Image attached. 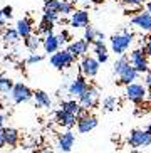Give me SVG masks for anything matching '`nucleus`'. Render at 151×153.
Returning a JSON list of instances; mask_svg holds the SVG:
<instances>
[{
    "label": "nucleus",
    "mask_w": 151,
    "mask_h": 153,
    "mask_svg": "<svg viewBox=\"0 0 151 153\" xmlns=\"http://www.w3.org/2000/svg\"><path fill=\"white\" fill-rule=\"evenodd\" d=\"M15 30L19 32V36L22 37V39H25V37H29L32 34V30H34V24H32V19H20L17 22V27H15Z\"/></svg>",
    "instance_id": "nucleus-17"
},
{
    "label": "nucleus",
    "mask_w": 151,
    "mask_h": 153,
    "mask_svg": "<svg viewBox=\"0 0 151 153\" xmlns=\"http://www.w3.org/2000/svg\"><path fill=\"white\" fill-rule=\"evenodd\" d=\"M94 52H96V59L99 61V64L107 62L109 54H107V47L104 44V41H96L94 42Z\"/></svg>",
    "instance_id": "nucleus-20"
},
{
    "label": "nucleus",
    "mask_w": 151,
    "mask_h": 153,
    "mask_svg": "<svg viewBox=\"0 0 151 153\" xmlns=\"http://www.w3.org/2000/svg\"><path fill=\"white\" fill-rule=\"evenodd\" d=\"M148 96V88L141 82H131V84H126L124 89V98L129 99L131 103L134 104H141Z\"/></svg>",
    "instance_id": "nucleus-3"
},
{
    "label": "nucleus",
    "mask_w": 151,
    "mask_h": 153,
    "mask_svg": "<svg viewBox=\"0 0 151 153\" xmlns=\"http://www.w3.org/2000/svg\"><path fill=\"white\" fill-rule=\"evenodd\" d=\"M42 59H44V57H42L40 54H30L29 57H27V64H36V62H40Z\"/></svg>",
    "instance_id": "nucleus-34"
},
{
    "label": "nucleus",
    "mask_w": 151,
    "mask_h": 153,
    "mask_svg": "<svg viewBox=\"0 0 151 153\" xmlns=\"http://www.w3.org/2000/svg\"><path fill=\"white\" fill-rule=\"evenodd\" d=\"M4 121H5V118H4V114H0V128L4 126Z\"/></svg>",
    "instance_id": "nucleus-41"
},
{
    "label": "nucleus",
    "mask_w": 151,
    "mask_h": 153,
    "mask_svg": "<svg viewBox=\"0 0 151 153\" xmlns=\"http://www.w3.org/2000/svg\"><path fill=\"white\" fill-rule=\"evenodd\" d=\"M146 0H121V4H124V5H129V7H133V5H141L144 4Z\"/></svg>",
    "instance_id": "nucleus-35"
},
{
    "label": "nucleus",
    "mask_w": 151,
    "mask_h": 153,
    "mask_svg": "<svg viewBox=\"0 0 151 153\" xmlns=\"http://www.w3.org/2000/svg\"><path fill=\"white\" fill-rule=\"evenodd\" d=\"M42 20H47V22H57V20H59V12L44 10V14H42Z\"/></svg>",
    "instance_id": "nucleus-31"
},
{
    "label": "nucleus",
    "mask_w": 151,
    "mask_h": 153,
    "mask_svg": "<svg viewBox=\"0 0 151 153\" xmlns=\"http://www.w3.org/2000/svg\"><path fill=\"white\" fill-rule=\"evenodd\" d=\"M133 41H134L133 32L129 29H121L119 32H116L114 36H111V49L114 51V54L123 56L131 47Z\"/></svg>",
    "instance_id": "nucleus-1"
},
{
    "label": "nucleus",
    "mask_w": 151,
    "mask_h": 153,
    "mask_svg": "<svg viewBox=\"0 0 151 153\" xmlns=\"http://www.w3.org/2000/svg\"><path fill=\"white\" fill-rule=\"evenodd\" d=\"M71 2H74V4H77V2H82V0H71Z\"/></svg>",
    "instance_id": "nucleus-46"
},
{
    "label": "nucleus",
    "mask_w": 151,
    "mask_h": 153,
    "mask_svg": "<svg viewBox=\"0 0 151 153\" xmlns=\"http://www.w3.org/2000/svg\"><path fill=\"white\" fill-rule=\"evenodd\" d=\"M129 62H131V66H133L139 74H143V72H146L148 69H150V66H148V56L144 54L143 49H134L133 52L129 54Z\"/></svg>",
    "instance_id": "nucleus-7"
},
{
    "label": "nucleus",
    "mask_w": 151,
    "mask_h": 153,
    "mask_svg": "<svg viewBox=\"0 0 151 153\" xmlns=\"http://www.w3.org/2000/svg\"><path fill=\"white\" fill-rule=\"evenodd\" d=\"M2 133H4V138H5V143L9 145V146H15L19 143V131L15 128H2Z\"/></svg>",
    "instance_id": "nucleus-22"
},
{
    "label": "nucleus",
    "mask_w": 151,
    "mask_h": 153,
    "mask_svg": "<svg viewBox=\"0 0 151 153\" xmlns=\"http://www.w3.org/2000/svg\"><path fill=\"white\" fill-rule=\"evenodd\" d=\"M67 51L69 54H72L74 57H82V56L87 54L89 51V42L86 39H79V41H74L67 45Z\"/></svg>",
    "instance_id": "nucleus-14"
},
{
    "label": "nucleus",
    "mask_w": 151,
    "mask_h": 153,
    "mask_svg": "<svg viewBox=\"0 0 151 153\" xmlns=\"http://www.w3.org/2000/svg\"><path fill=\"white\" fill-rule=\"evenodd\" d=\"M146 130H148V131H150V133H151V123H150V125L146 126Z\"/></svg>",
    "instance_id": "nucleus-45"
},
{
    "label": "nucleus",
    "mask_w": 151,
    "mask_h": 153,
    "mask_svg": "<svg viewBox=\"0 0 151 153\" xmlns=\"http://www.w3.org/2000/svg\"><path fill=\"white\" fill-rule=\"evenodd\" d=\"M74 56L69 54V51H56L52 56H50V64H52L56 69L59 71H62V69H67L71 68L72 64H74Z\"/></svg>",
    "instance_id": "nucleus-5"
},
{
    "label": "nucleus",
    "mask_w": 151,
    "mask_h": 153,
    "mask_svg": "<svg viewBox=\"0 0 151 153\" xmlns=\"http://www.w3.org/2000/svg\"><path fill=\"white\" fill-rule=\"evenodd\" d=\"M24 44H25V47L30 51V52H36L40 45H42V41L39 39V36H34V34H30L29 37H25V39H24Z\"/></svg>",
    "instance_id": "nucleus-24"
},
{
    "label": "nucleus",
    "mask_w": 151,
    "mask_h": 153,
    "mask_svg": "<svg viewBox=\"0 0 151 153\" xmlns=\"http://www.w3.org/2000/svg\"><path fill=\"white\" fill-rule=\"evenodd\" d=\"M129 64H131V62H129V57H128V56L123 54V56H121V57L114 62V66H113V71H114L116 76H119V74H121L123 71H124L126 68H128Z\"/></svg>",
    "instance_id": "nucleus-26"
},
{
    "label": "nucleus",
    "mask_w": 151,
    "mask_h": 153,
    "mask_svg": "<svg viewBox=\"0 0 151 153\" xmlns=\"http://www.w3.org/2000/svg\"><path fill=\"white\" fill-rule=\"evenodd\" d=\"M96 126H98V118L94 116V114H91V113L77 118V130H79V133H89Z\"/></svg>",
    "instance_id": "nucleus-10"
},
{
    "label": "nucleus",
    "mask_w": 151,
    "mask_h": 153,
    "mask_svg": "<svg viewBox=\"0 0 151 153\" xmlns=\"http://www.w3.org/2000/svg\"><path fill=\"white\" fill-rule=\"evenodd\" d=\"M56 121H57L61 126L71 130L72 126L77 125V116H76L74 113L64 111V109H57V111H56Z\"/></svg>",
    "instance_id": "nucleus-11"
},
{
    "label": "nucleus",
    "mask_w": 151,
    "mask_h": 153,
    "mask_svg": "<svg viewBox=\"0 0 151 153\" xmlns=\"http://www.w3.org/2000/svg\"><path fill=\"white\" fill-rule=\"evenodd\" d=\"M87 88H89V84H87V81H86V77L82 76V74H79V76H76L71 81V84H67V96H71V98H79Z\"/></svg>",
    "instance_id": "nucleus-9"
},
{
    "label": "nucleus",
    "mask_w": 151,
    "mask_h": 153,
    "mask_svg": "<svg viewBox=\"0 0 151 153\" xmlns=\"http://www.w3.org/2000/svg\"><path fill=\"white\" fill-rule=\"evenodd\" d=\"M10 98H12V101L15 104H22L34 98V91L27 84H24V82H15L12 91H10Z\"/></svg>",
    "instance_id": "nucleus-4"
},
{
    "label": "nucleus",
    "mask_w": 151,
    "mask_h": 153,
    "mask_svg": "<svg viewBox=\"0 0 151 153\" xmlns=\"http://www.w3.org/2000/svg\"><path fill=\"white\" fill-rule=\"evenodd\" d=\"M146 98H148V99H150V101H151V89L148 91V96H146Z\"/></svg>",
    "instance_id": "nucleus-43"
},
{
    "label": "nucleus",
    "mask_w": 151,
    "mask_h": 153,
    "mask_svg": "<svg viewBox=\"0 0 151 153\" xmlns=\"http://www.w3.org/2000/svg\"><path fill=\"white\" fill-rule=\"evenodd\" d=\"M0 77H2V74H0Z\"/></svg>",
    "instance_id": "nucleus-48"
},
{
    "label": "nucleus",
    "mask_w": 151,
    "mask_h": 153,
    "mask_svg": "<svg viewBox=\"0 0 151 153\" xmlns=\"http://www.w3.org/2000/svg\"><path fill=\"white\" fill-rule=\"evenodd\" d=\"M19 39H20V36H19V32L15 30V29H5V32H4V42L5 44L13 45V44L19 42Z\"/></svg>",
    "instance_id": "nucleus-27"
},
{
    "label": "nucleus",
    "mask_w": 151,
    "mask_h": 153,
    "mask_svg": "<svg viewBox=\"0 0 151 153\" xmlns=\"http://www.w3.org/2000/svg\"><path fill=\"white\" fill-rule=\"evenodd\" d=\"M74 143H76V136L72 131H66V133H62V135H59L57 138V146L61 152L67 153L71 152L72 148H74Z\"/></svg>",
    "instance_id": "nucleus-15"
},
{
    "label": "nucleus",
    "mask_w": 151,
    "mask_h": 153,
    "mask_svg": "<svg viewBox=\"0 0 151 153\" xmlns=\"http://www.w3.org/2000/svg\"><path fill=\"white\" fill-rule=\"evenodd\" d=\"M59 4H61V0H45L44 2V10L59 12Z\"/></svg>",
    "instance_id": "nucleus-32"
},
{
    "label": "nucleus",
    "mask_w": 151,
    "mask_h": 153,
    "mask_svg": "<svg viewBox=\"0 0 151 153\" xmlns=\"http://www.w3.org/2000/svg\"><path fill=\"white\" fill-rule=\"evenodd\" d=\"M42 153H52V152H47V150H45V152H42Z\"/></svg>",
    "instance_id": "nucleus-47"
},
{
    "label": "nucleus",
    "mask_w": 151,
    "mask_h": 153,
    "mask_svg": "<svg viewBox=\"0 0 151 153\" xmlns=\"http://www.w3.org/2000/svg\"><path fill=\"white\" fill-rule=\"evenodd\" d=\"M131 24L143 32H151V14H148V12H139V14H136L131 19Z\"/></svg>",
    "instance_id": "nucleus-13"
},
{
    "label": "nucleus",
    "mask_w": 151,
    "mask_h": 153,
    "mask_svg": "<svg viewBox=\"0 0 151 153\" xmlns=\"http://www.w3.org/2000/svg\"><path fill=\"white\" fill-rule=\"evenodd\" d=\"M5 145H7V143H5V138H4V133H2V128H0V148H4Z\"/></svg>",
    "instance_id": "nucleus-39"
},
{
    "label": "nucleus",
    "mask_w": 151,
    "mask_h": 153,
    "mask_svg": "<svg viewBox=\"0 0 151 153\" xmlns=\"http://www.w3.org/2000/svg\"><path fill=\"white\" fill-rule=\"evenodd\" d=\"M91 2H93V4H96V5H99V4H102L104 0H91Z\"/></svg>",
    "instance_id": "nucleus-42"
},
{
    "label": "nucleus",
    "mask_w": 151,
    "mask_h": 153,
    "mask_svg": "<svg viewBox=\"0 0 151 153\" xmlns=\"http://www.w3.org/2000/svg\"><path fill=\"white\" fill-rule=\"evenodd\" d=\"M44 2H45V0H44Z\"/></svg>",
    "instance_id": "nucleus-49"
},
{
    "label": "nucleus",
    "mask_w": 151,
    "mask_h": 153,
    "mask_svg": "<svg viewBox=\"0 0 151 153\" xmlns=\"http://www.w3.org/2000/svg\"><path fill=\"white\" fill-rule=\"evenodd\" d=\"M61 109L74 113L76 116H77V111L81 109V104H79V101H76V99H66V101H61Z\"/></svg>",
    "instance_id": "nucleus-25"
},
{
    "label": "nucleus",
    "mask_w": 151,
    "mask_h": 153,
    "mask_svg": "<svg viewBox=\"0 0 151 153\" xmlns=\"http://www.w3.org/2000/svg\"><path fill=\"white\" fill-rule=\"evenodd\" d=\"M0 20H4V12L0 10Z\"/></svg>",
    "instance_id": "nucleus-44"
},
{
    "label": "nucleus",
    "mask_w": 151,
    "mask_h": 153,
    "mask_svg": "<svg viewBox=\"0 0 151 153\" xmlns=\"http://www.w3.org/2000/svg\"><path fill=\"white\" fill-rule=\"evenodd\" d=\"M57 39H59V44L62 45V44H66V42H69L71 36H69V32H67V30H62V32L57 36Z\"/></svg>",
    "instance_id": "nucleus-33"
},
{
    "label": "nucleus",
    "mask_w": 151,
    "mask_h": 153,
    "mask_svg": "<svg viewBox=\"0 0 151 153\" xmlns=\"http://www.w3.org/2000/svg\"><path fill=\"white\" fill-rule=\"evenodd\" d=\"M74 12V2L71 0H61V4H59V15H71Z\"/></svg>",
    "instance_id": "nucleus-28"
},
{
    "label": "nucleus",
    "mask_w": 151,
    "mask_h": 153,
    "mask_svg": "<svg viewBox=\"0 0 151 153\" xmlns=\"http://www.w3.org/2000/svg\"><path fill=\"white\" fill-rule=\"evenodd\" d=\"M69 24H71V27H74V29L87 27L89 25V14L86 12L84 9L82 10H74V12L71 14Z\"/></svg>",
    "instance_id": "nucleus-12"
},
{
    "label": "nucleus",
    "mask_w": 151,
    "mask_h": 153,
    "mask_svg": "<svg viewBox=\"0 0 151 153\" xmlns=\"http://www.w3.org/2000/svg\"><path fill=\"white\" fill-rule=\"evenodd\" d=\"M2 12H4V17H5V19H10V17H12L13 9L10 7V5H7V7H4V9H2Z\"/></svg>",
    "instance_id": "nucleus-38"
},
{
    "label": "nucleus",
    "mask_w": 151,
    "mask_h": 153,
    "mask_svg": "<svg viewBox=\"0 0 151 153\" xmlns=\"http://www.w3.org/2000/svg\"><path fill=\"white\" fill-rule=\"evenodd\" d=\"M144 74H146L144 76V86H146L148 89H151V69H148Z\"/></svg>",
    "instance_id": "nucleus-37"
},
{
    "label": "nucleus",
    "mask_w": 151,
    "mask_h": 153,
    "mask_svg": "<svg viewBox=\"0 0 151 153\" xmlns=\"http://www.w3.org/2000/svg\"><path fill=\"white\" fill-rule=\"evenodd\" d=\"M79 104L86 109H93L99 104V89L94 86H89L87 89L79 96Z\"/></svg>",
    "instance_id": "nucleus-6"
},
{
    "label": "nucleus",
    "mask_w": 151,
    "mask_h": 153,
    "mask_svg": "<svg viewBox=\"0 0 151 153\" xmlns=\"http://www.w3.org/2000/svg\"><path fill=\"white\" fill-rule=\"evenodd\" d=\"M99 61L96 57H91V56H82V61H81V74L84 77H96L99 72Z\"/></svg>",
    "instance_id": "nucleus-8"
},
{
    "label": "nucleus",
    "mask_w": 151,
    "mask_h": 153,
    "mask_svg": "<svg viewBox=\"0 0 151 153\" xmlns=\"http://www.w3.org/2000/svg\"><path fill=\"white\" fill-rule=\"evenodd\" d=\"M143 51H144V54H146L148 57H151V37L148 39L146 42H144V45H143Z\"/></svg>",
    "instance_id": "nucleus-36"
},
{
    "label": "nucleus",
    "mask_w": 151,
    "mask_h": 153,
    "mask_svg": "<svg viewBox=\"0 0 151 153\" xmlns=\"http://www.w3.org/2000/svg\"><path fill=\"white\" fill-rule=\"evenodd\" d=\"M138 76H139V72L136 71V69L131 66V64H129L128 68L121 72L118 77H119V84H124V86H126V84H131V82H136Z\"/></svg>",
    "instance_id": "nucleus-16"
},
{
    "label": "nucleus",
    "mask_w": 151,
    "mask_h": 153,
    "mask_svg": "<svg viewBox=\"0 0 151 153\" xmlns=\"http://www.w3.org/2000/svg\"><path fill=\"white\" fill-rule=\"evenodd\" d=\"M42 45H44V51L47 52V54H54V52H56V51H59V47H61L57 36H54V34L45 36L44 41H42Z\"/></svg>",
    "instance_id": "nucleus-18"
},
{
    "label": "nucleus",
    "mask_w": 151,
    "mask_h": 153,
    "mask_svg": "<svg viewBox=\"0 0 151 153\" xmlns=\"http://www.w3.org/2000/svg\"><path fill=\"white\" fill-rule=\"evenodd\" d=\"M119 108V99L114 98V96H107V98L102 99V111L106 113H111V111H116Z\"/></svg>",
    "instance_id": "nucleus-23"
},
{
    "label": "nucleus",
    "mask_w": 151,
    "mask_h": 153,
    "mask_svg": "<svg viewBox=\"0 0 151 153\" xmlns=\"http://www.w3.org/2000/svg\"><path fill=\"white\" fill-rule=\"evenodd\" d=\"M146 12H148V14H151V0L146 4Z\"/></svg>",
    "instance_id": "nucleus-40"
},
{
    "label": "nucleus",
    "mask_w": 151,
    "mask_h": 153,
    "mask_svg": "<svg viewBox=\"0 0 151 153\" xmlns=\"http://www.w3.org/2000/svg\"><path fill=\"white\" fill-rule=\"evenodd\" d=\"M13 84L15 82L12 81V79H9V77H0V93H5V94H9L10 91H12Z\"/></svg>",
    "instance_id": "nucleus-29"
},
{
    "label": "nucleus",
    "mask_w": 151,
    "mask_h": 153,
    "mask_svg": "<svg viewBox=\"0 0 151 153\" xmlns=\"http://www.w3.org/2000/svg\"><path fill=\"white\" fill-rule=\"evenodd\" d=\"M128 145L133 148H144L151 145V133L144 128H134L128 135Z\"/></svg>",
    "instance_id": "nucleus-2"
},
{
    "label": "nucleus",
    "mask_w": 151,
    "mask_h": 153,
    "mask_svg": "<svg viewBox=\"0 0 151 153\" xmlns=\"http://www.w3.org/2000/svg\"><path fill=\"white\" fill-rule=\"evenodd\" d=\"M34 98H36V108H50L52 106V99L45 91H34Z\"/></svg>",
    "instance_id": "nucleus-19"
},
{
    "label": "nucleus",
    "mask_w": 151,
    "mask_h": 153,
    "mask_svg": "<svg viewBox=\"0 0 151 153\" xmlns=\"http://www.w3.org/2000/svg\"><path fill=\"white\" fill-rule=\"evenodd\" d=\"M39 34L42 36H49V34H54V22H47V20H42L39 25Z\"/></svg>",
    "instance_id": "nucleus-30"
},
{
    "label": "nucleus",
    "mask_w": 151,
    "mask_h": 153,
    "mask_svg": "<svg viewBox=\"0 0 151 153\" xmlns=\"http://www.w3.org/2000/svg\"><path fill=\"white\" fill-rule=\"evenodd\" d=\"M86 32H84V39L89 42V44H94L96 41H104V34H102L101 30H98L96 27H91V25H87V27H84Z\"/></svg>",
    "instance_id": "nucleus-21"
}]
</instances>
